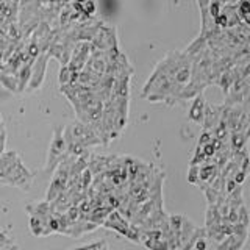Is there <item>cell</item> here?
Instances as JSON below:
<instances>
[{"mask_svg": "<svg viewBox=\"0 0 250 250\" xmlns=\"http://www.w3.org/2000/svg\"><path fill=\"white\" fill-rule=\"evenodd\" d=\"M105 225L108 227V229H113L116 231H119L121 234H124V236H127V238H130L133 241H139L138 231L133 229V227H130L127 222H125L119 213H111V214H109L108 219L105 221Z\"/></svg>", "mask_w": 250, "mask_h": 250, "instance_id": "obj_1", "label": "cell"}, {"mask_svg": "<svg viewBox=\"0 0 250 250\" xmlns=\"http://www.w3.org/2000/svg\"><path fill=\"white\" fill-rule=\"evenodd\" d=\"M64 146H66L64 138L60 136V133H57V135H55V139H53V144H52V147H50L49 164L52 163V166H53L55 163H58V160H61V158H62V152H64ZM49 164H47V166H49Z\"/></svg>", "mask_w": 250, "mask_h": 250, "instance_id": "obj_2", "label": "cell"}]
</instances>
